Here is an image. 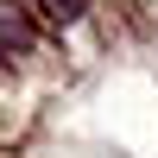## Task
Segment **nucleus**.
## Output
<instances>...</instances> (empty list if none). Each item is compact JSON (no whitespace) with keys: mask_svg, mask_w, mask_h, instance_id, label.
Instances as JSON below:
<instances>
[{"mask_svg":"<svg viewBox=\"0 0 158 158\" xmlns=\"http://www.w3.org/2000/svg\"><path fill=\"white\" fill-rule=\"evenodd\" d=\"M32 44V25H25L19 0H0V51H25Z\"/></svg>","mask_w":158,"mask_h":158,"instance_id":"obj_1","label":"nucleus"},{"mask_svg":"<svg viewBox=\"0 0 158 158\" xmlns=\"http://www.w3.org/2000/svg\"><path fill=\"white\" fill-rule=\"evenodd\" d=\"M51 13H57V19H76V13H82V0H44Z\"/></svg>","mask_w":158,"mask_h":158,"instance_id":"obj_2","label":"nucleus"}]
</instances>
